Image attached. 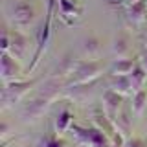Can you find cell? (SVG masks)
<instances>
[{
    "mask_svg": "<svg viewBox=\"0 0 147 147\" xmlns=\"http://www.w3.org/2000/svg\"><path fill=\"white\" fill-rule=\"evenodd\" d=\"M2 52H11V55L17 61L24 59V55L28 52L26 35H22L15 28H13V30L4 28V31H2Z\"/></svg>",
    "mask_w": 147,
    "mask_h": 147,
    "instance_id": "5b68a950",
    "label": "cell"
},
{
    "mask_svg": "<svg viewBox=\"0 0 147 147\" xmlns=\"http://www.w3.org/2000/svg\"><path fill=\"white\" fill-rule=\"evenodd\" d=\"M35 147H66V142L61 140L55 132H46L42 138H39V142H37Z\"/></svg>",
    "mask_w": 147,
    "mask_h": 147,
    "instance_id": "d6986e66",
    "label": "cell"
},
{
    "mask_svg": "<svg viewBox=\"0 0 147 147\" xmlns=\"http://www.w3.org/2000/svg\"><path fill=\"white\" fill-rule=\"evenodd\" d=\"M39 83V79H24V81H11V83H4L2 88V105L9 107V105L20 101L24 96L30 92L33 86Z\"/></svg>",
    "mask_w": 147,
    "mask_h": 147,
    "instance_id": "8992f818",
    "label": "cell"
},
{
    "mask_svg": "<svg viewBox=\"0 0 147 147\" xmlns=\"http://www.w3.org/2000/svg\"><path fill=\"white\" fill-rule=\"evenodd\" d=\"M110 4H121V2H125V0H109Z\"/></svg>",
    "mask_w": 147,
    "mask_h": 147,
    "instance_id": "603a6c76",
    "label": "cell"
},
{
    "mask_svg": "<svg viewBox=\"0 0 147 147\" xmlns=\"http://www.w3.org/2000/svg\"><path fill=\"white\" fill-rule=\"evenodd\" d=\"M55 0H48V11H46V18L40 26V30L37 31V50L33 53V59H31L30 66H28V72H33L37 63L40 61V55L44 53L46 46H48L50 39H52V18H53V9H55Z\"/></svg>",
    "mask_w": 147,
    "mask_h": 147,
    "instance_id": "277c9868",
    "label": "cell"
},
{
    "mask_svg": "<svg viewBox=\"0 0 147 147\" xmlns=\"http://www.w3.org/2000/svg\"><path fill=\"white\" fill-rule=\"evenodd\" d=\"M66 88V79L57 76H50L40 86V90L31 98L22 109V118L26 121H33V119L40 118L46 112V109L52 105V101L61 94V90Z\"/></svg>",
    "mask_w": 147,
    "mask_h": 147,
    "instance_id": "6da1fadb",
    "label": "cell"
},
{
    "mask_svg": "<svg viewBox=\"0 0 147 147\" xmlns=\"http://www.w3.org/2000/svg\"><path fill=\"white\" fill-rule=\"evenodd\" d=\"M72 123H74V114L68 107H64L61 112L57 114V118H55V132H59V134L66 132L68 129L72 127Z\"/></svg>",
    "mask_w": 147,
    "mask_h": 147,
    "instance_id": "9a60e30c",
    "label": "cell"
},
{
    "mask_svg": "<svg viewBox=\"0 0 147 147\" xmlns=\"http://www.w3.org/2000/svg\"><path fill=\"white\" fill-rule=\"evenodd\" d=\"M105 70L103 59H76L70 79L66 81V86H76L83 83H92L99 79Z\"/></svg>",
    "mask_w": 147,
    "mask_h": 147,
    "instance_id": "7a4b0ae2",
    "label": "cell"
},
{
    "mask_svg": "<svg viewBox=\"0 0 147 147\" xmlns=\"http://www.w3.org/2000/svg\"><path fill=\"white\" fill-rule=\"evenodd\" d=\"M147 107V92L145 88L138 90L132 94V101H131V110L136 114V116H142L144 114V110Z\"/></svg>",
    "mask_w": 147,
    "mask_h": 147,
    "instance_id": "e0dca14e",
    "label": "cell"
},
{
    "mask_svg": "<svg viewBox=\"0 0 147 147\" xmlns=\"http://www.w3.org/2000/svg\"><path fill=\"white\" fill-rule=\"evenodd\" d=\"M0 63H2V81L4 83L18 81L22 70H20V64L15 61V57H13L9 52H2V55H0Z\"/></svg>",
    "mask_w": 147,
    "mask_h": 147,
    "instance_id": "9c48e42d",
    "label": "cell"
},
{
    "mask_svg": "<svg viewBox=\"0 0 147 147\" xmlns=\"http://www.w3.org/2000/svg\"><path fill=\"white\" fill-rule=\"evenodd\" d=\"M9 22L13 28H28L35 22V7L28 0H17L9 9Z\"/></svg>",
    "mask_w": 147,
    "mask_h": 147,
    "instance_id": "52a82bcc",
    "label": "cell"
},
{
    "mask_svg": "<svg viewBox=\"0 0 147 147\" xmlns=\"http://www.w3.org/2000/svg\"><path fill=\"white\" fill-rule=\"evenodd\" d=\"M129 50H131V37H129L127 31H119V33L114 37V40H112V53H114V57H118V59L127 57Z\"/></svg>",
    "mask_w": 147,
    "mask_h": 147,
    "instance_id": "4fadbf2b",
    "label": "cell"
},
{
    "mask_svg": "<svg viewBox=\"0 0 147 147\" xmlns=\"http://www.w3.org/2000/svg\"><path fill=\"white\" fill-rule=\"evenodd\" d=\"M121 105H123V96L121 94H118V92L112 90V88H107L103 92V105H101V107L105 109L107 116L112 119V121H116Z\"/></svg>",
    "mask_w": 147,
    "mask_h": 147,
    "instance_id": "30bf717a",
    "label": "cell"
},
{
    "mask_svg": "<svg viewBox=\"0 0 147 147\" xmlns=\"http://www.w3.org/2000/svg\"><path fill=\"white\" fill-rule=\"evenodd\" d=\"M145 147H147V145H145Z\"/></svg>",
    "mask_w": 147,
    "mask_h": 147,
    "instance_id": "d4e9b609",
    "label": "cell"
},
{
    "mask_svg": "<svg viewBox=\"0 0 147 147\" xmlns=\"http://www.w3.org/2000/svg\"><path fill=\"white\" fill-rule=\"evenodd\" d=\"M83 52L88 53V57H96L101 52V42L96 35H88L83 40Z\"/></svg>",
    "mask_w": 147,
    "mask_h": 147,
    "instance_id": "ffe728a7",
    "label": "cell"
},
{
    "mask_svg": "<svg viewBox=\"0 0 147 147\" xmlns=\"http://www.w3.org/2000/svg\"><path fill=\"white\" fill-rule=\"evenodd\" d=\"M138 61H140V64H142V66H144L145 70H147V48L144 50V52H142V55L138 57Z\"/></svg>",
    "mask_w": 147,
    "mask_h": 147,
    "instance_id": "7402d4cb",
    "label": "cell"
},
{
    "mask_svg": "<svg viewBox=\"0 0 147 147\" xmlns=\"http://www.w3.org/2000/svg\"><path fill=\"white\" fill-rule=\"evenodd\" d=\"M70 131L77 144L85 147H112V140L96 125L83 127V125H77V123H72Z\"/></svg>",
    "mask_w": 147,
    "mask_h": 147,
    "instance_id": "3957f363",
    "label": "cell"
},
{
    "mask_svg": "<svg viewBox=\"0 0 147 147\" xmlns=\"http://www.w3.org/2000/svg\"><path fill=\"white\" fill-rule=\"evenodd\" d=\"M114 125H116V129H118L119 134L125 138V140H129V136H131V129H132L129 114H127V112L118 114V118H116V121H114Z\"/></svg>",
    "mask_w": 147,
    "mask_h": 147,
    "instance_id": "ac0fdd59",
    "label": "cell"
},
{
    "mask_svg": "<svg viewBox=\"0 0 147 147\" xmlns=\"http://www.w3.org/2000/svg\"><path fill=\"white\" fill-rule=\"evenodd\" d=\"M145 46H147V37H145Z\"/></svg>",
    "mask_w": 147,
    "mask_h": 147,
    "instance_id": "cb8c5ba5",
    "label": "cell"
},
{
    "mask_svg": "<svg viewBox=\"0 0 147 147\" xmlns=\"http://www.w3.org/2000/svg\"><path fill=\"white\" fill-rule=\"evenodd\" d=\"M129 79H131V85H132V90H134V92H138V90L144 88V83H145V79H147V70L140 64V61L136 63L134 70L129 74ZM134 92H132V94H134Z\"/></svg>",
    "mask_w": 147,
    "mask_h": 147,
    "instance_id": "2e32d148",
    "label": "cell"
},
{
    "mask_svg": "<svg viewBox=\"0 0 147 147\" xmlns=\"http://www.w3.org/2000/svg\"><path fill=\"white\" fill-rule=\"evenodd\" d=\"M138 59H131V57H123V59H114L112 64L109 66V74L110 76H129L134 70Z\"/></svg>",
    "mask_w": 147,
    "mask_h": 147,
    "instance_id": "7c38bea8",
    "label": "cell"
},
{
    "mask_svg": "<svg viewBox=\"0 0 147 147\" xmlns=\"http://www.w3.org/2000/svg\"><path fill=\"white\" fill-rule=\"evenodd\" d=\"M147 144L142 138H129V140H125V145L123 147H145Z\"/></svg>",
    "mask_w": 147,
    "mask_h": 147,
    "instance_id": "44dd1931",
    "label": "cell"
},
{
    "mask_svg": "<svg viewBox=\"0 0 147 147\" xmlns=\"http://www.w3.org/2000/svg\"><path fill=\"white\" fill-rule=\"evenodd\" d=\"M125 15H127V20L134 26L147 22V0H136L132 4H127Z\"/></svg>",
    "mask_w": 147,
    "mask_h": 147,
    "instance_id": "8fae6325",
    "label": "cell"
},
{
    "mask_svg": "<svg viewBox=\"0 0 147 147\" xmlns=\"http://www.w3.org/2000/svg\"><path fill=\"white\" fill-rule=\"evenodd\" d=\"M55 2H57V15L66 24L72 26L74 20L83 15V6L77 0H55Z\"/></svg>",
    "mask_w": 147,
    "mask_h": 147,
    "instance_id": "ba28073f",
    "label": "cell"
},
{
    "mask_svg": "<svg viewBox=\"0 0 147 147\" xmlns=\"http://www.w3.org/2000/svg\"><path fill=\"white\" fill-rule=\"evenodd\" d=\"M109 88L116 90L118 94H121V96H127V94H131V92H134V90H132V85H131L129 76H110Z\"/></svg>",
    "mask_w": 147,
    "mask_h": 147,
    "instance_id": "5bb4252c",
    "label": "cell"
}]
</instances>
